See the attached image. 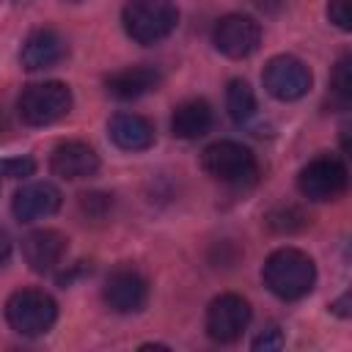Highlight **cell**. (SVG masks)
I'll return each mask as SVG.
<instances>
[{
  "label": "cell",
  "mask_w": 352,
  "mask_h": 352,
  "mask_svg": "<svg viewBox=\"0 0 352 352\" xmlns=\"http://www.w3.org/2000/svg\"><path fill=\"white\" fill-rule=\"evenodd\" d=\"M261 278H264V286L278 300L292 302L311 294L316 283V264L300 248H278L267 256L261 267Z\"/></svg>",
  "instance_id": "cell-1"
},
{
  "label": "cell",
  "mask_w": 352,
  "mask_h": 352,
  "mask_svg": "<svg viewBox=\"0 0 352 352\" xmlns=\"http://www.w3.org/2000/svg\"><path fill=\"white\" fill-rule=\"evenodd\" d=\"M124 33L135 44H160L179 25V8L173 0H126L121 8Z\"/></svg>",
  "instance_id": "cell-2"
},
{
  "label": "cell",
  "mask_w": 352,
  "mask_h": 352,
  "mask_svg": "<svg viewBox=\"0 0 352 352\" xmlns=\"http://www.w3.org/2000/svg\"><path fill=\"white\" fill-rule=\"evenodd\" d=\"M3 314L14 333L25 338H38L47 336L58 322V302L44 289H16L6 300Z\"/></svg>",
  "instance_id": "cell-3"
},
{
  "label": "cell",
  "mask_w": 352,
  "mask_h": 352,
  "mask_svg": "<svg viewBox=\"0 0 352 352\" xmlns=\"http://www.w3.org/2000/svg\"><path fill=\"white\" fill-rule=\"evenodd\" d=\"M72 104H74V96L66 82L44 80L22 88L16 99V113L28 126H50L63 116H69Z\"/></svg>",
  "instance_id": "cell-4"
},
{
  "label": "cell",
  "mask_w": 352,
  "mask_h": 352,
  "mask_svg": "<svg viewBox=\"0 0 352 352\" xmlns=\"http://www.w3.org/2000/svg\"><path fill=\"white\" fill-rule=\"evenodd\" d=\"M201 165L212 179L228 187H250L258 179L256 154L245 143H236V140H217L206 146L201 154Z\"/></svg>",
  "instance_id": "cell-5"
},
{
  "label": "cell",
  "mask_w": 352,
  "mask_h": 352,
  "mask_svg": "<svg viewBox=\"0 0 352 352\" xmlns=\"http://www.w3.org/2000/svg\"><path fill=\"white\" fill-rule=\"evenodd\" d=\"M349 170L338 157L319 154L308 160L297 173V190L308 201H336L346 192Z\"/></svg>",
  "instance_id": "cell-6"
},
{
  "label": "cell",
  "mask_w": 352,
  "mask_h": 352,
  "mask_svg": "<svg viewBox=\"0 0 352 352\" xmlns=\"http://www.w3.org/2000/svg\"><path fill=\"white\" fill-rule=\"evenodd\" d=\"M206 336L217 344H234L250 324V302L242 294L226 292L206 305Z\"/></svg>",
  "instance_id": "cell-7"
},
{
  "label": "cell",
  "mask_w": 352,
  "mask_h": 352,
  "mask_svg": "<svg viewBox=\"0 0 352 352\" xmlns=\"http://www.w3.org/2000/svg\"><path fill=\"white\" fill-rule=\"evenodd\" d=\"M261 82L267 88V94L278 102H297L311 91V69L294 58V55H275L267 60L264 72H261Z\"/></svg>",
  "instance_id": "cell-8"
},
{
  "label": "cell",
  "mask_w": 352,
  "mask_h": 352,
  "mask_svg": "<svg viewBox=\"0 0 352 352\" xmlns=\"http://www.w3.org/2000/svg\"><path fill=\"white\" fill-rule=\"evenodd\" d=\"M212 44L231 60L250 58L261 44V25L248 14H226L214 22Z\"/></svg>",
  "instance_id": "cell-9"
},
{
  "label": "cell",
  "mask_w": 352,
  "mask_h": 352,
  "mask_svg": "<svg viewBox=\"0 0 352 352\" xmlns=\"http://www.w3.org/2000/svg\"><path fill=\"white\" fill-rule=\"evenodd\" d=\"M102 297L116 314H138L148 302V280L135 267H116L102 286Z\"/></svg>",
  "instance_id": "cell-10"
},
{
  "label": "cell",
  "mask_w": 352,
  "mask_h": 352,
  "mask_svg": "<svg viewBox=\"0 0 352 352\" xmlns=\"http://www.w3.org/2000/svg\"><path fill=\"white\" fill-rule=\"evenodd\" d=\"M63 195L52 182H28L11 198V212L19 223H36L60 209Z\"/></svg>",
  "instance_id": "cell-11"
},
{
  "label": "cell",
  "mask_w": 352,
  "mask_h": 352,
  "mask_svg": "<svg viewBox=\"0 0 352 352\" xmlns=\"http://www.w3.org/2000/svg\"><path fill=\"white\" fill-rule=\"evenodd\" d=\"M50 170L58 179L80 182L99 170V154L94 146H88L82 140H63L50 154Z\"/></svg>",
  "instance_id": "cell-12"
},
{
  "label": "cell",
  "mask_w": 352,
  "mask_h": 352,
  "mask_svg": "<svg viewBox=\"0 0 352 352\" xmlns=\"http://www.w3.org/2000/svg\"><path fill=\"white\" fill-rule=\"evenodd\" d=\"M69 250V239L55 228H36L22 239V256L33 272H55Z\"/></svg>",
  "instance_id": "cell-13"
},
{
  "label": "cell",
  "mask_w": 352,
  "mask_h": 352,
  "mask_svg": "<svg viewBox=\"0 0 352 352\" xmlns=\"http://www.w3.org/2000/svg\"><path fill=\"white\" fill-rule=\"evenodd\" d=\"M66 58V41L52 28H36L28 33L19 50V63L28 72H44L58 66Z\"/></svg>",
  "instance_id": "cell-14"
},
{
  "label": "cell",
  "mask_w": 352,
  "mask_h": 352,
  "mask_svg": "<svg viewBox=\"0 0 352 352\" xmlns=\"http://www.w3.org/2000/svg\"><path fill=\"white\" fill-rule=\"evenodd\" d=\"M160 82H162L160 69L157 66H148V63H140V66H126V69L113 72L104 80V88H107V94L113 99L129 102V99H140V96L157 91Z\"/></svg>",
  "instance_id": "cell-15"
},
{
  "label": "cell",
  "mask_w": 352,
  "mask_h": 352,
  "mask_svg": "<svg viewBox=\"0 0 352 352\" xmlns=\"http://www.w3.org/2000/svg\"><path fill=\"white\" fill-rule=\"evenodd\" d=\"M110 140L124 151H146L157 140V129L146 116L138 113H116L107 121Z\"/></svg>",
  "instance_id": "cell-16"
},
{
  "label": "cell",
  "mask_w": 352,
  "mask_h": 352,
  "mask_svg": "<svg viewBox=\"0 0 352 352\" xmlns=\"http://www.w3.org/2000/svg\"><path fill=\"white\" fill-rule=\"evenodd\" d=\"M214 124V110L206 99H184L173 107L170 116V132L179 140H198L204 138Z\"/></svg>",
  "instance_id": "cell-17"
},
{
  "label": "cell",
  "mask_w": 352,
  "mask_h": 352,
  "mask_svg": "<svg viewBox=\"0 0 352 352\" xmlns=\"http://www.w3.org/2000/svg\"><path fill=\"white\" fill-rule=\"evenodd\" d=\"M226 110L234 124H248L256 116V94L245 80H231L226 85Z\"/></svg>",
  "instance_id": "cell-18"
},
{
  "label": "cell",
  "mask_w": 352,
  "mask_h": 352,
  "mask_svg": "<svg viewBox=\"0 0 352 352\" xmlns=\"http://www.w3.org/2000/svg\"><path fill=\"white\" fill-rule=\"evenodd\" d=\"M264 223H267V228L272 234H286L289 236V234H300L302 228H308L311 217L297 204H278V206H272L267 212Z\"/></svg>",
  "instance_id": "cell-19"
},
{
  "label": "cell",
  "mask_w": 352,
  "mask_h": 352,
  "mask_svg": "<svg viewBox=\"0 0 352 352\" xmlns=\"http://www.w3.org/2000/svg\"><path fill=\"white\" fill-rule=\"evenodd\" d=\"M80 214L91 223H99V220H107L110 212H113V195L110 192H102V190H94V192H82L80 201Z\"/></svg>",
  "instance_id": "cell-20"
},
{
  "label": "cell",
  "mask_w": 352,
  "mask_h": 352,
  "mask_svg": "<svg viewBox=\"0 0 352 352\" xmlns=\"http://www.w3.org/2000/svg\"><path fill=\"white\" fill-rule=\"evenodd\" d=\"M330 88H333V96L338 99V104L346 107L352 102V55L338 58L333 77H330Z\"/></svg>",
  "instance_id": "cell-21"
},
{
  "label": "cell",
  "mask_w": 352,
  "mask_h": 352,
  "mask_svg": "<svg viewBox=\"0 0 352 352\" xmlns=\"http://www.w3.org/2000/svg\"><path fill=\"white\" fill-rule=\"evenodd\" d=\"M36 162L30 157H6L0 160V179H28L33 176Z\"/></svg>",
  "instance_id": "cell-22"
},
{
  "label": "cell",
  "mask_w": 352,
  "mask_h": 352,
  "mask_svg": "<svg viewBox=\"0 0 352 352\" xmlns=\"http://www.w3.org/2000/svg\"><path fill=\"white\" fill-rule=\"evenodd\" d=\"M327 19L338 30L349 33L352 30V0H330L327 3Z\"/></svg>",
  "instance_id": "cell-23"
},
{
  "label": "cell",
  "mask_w": 352,
  "mask_h": 352,
  "mask_svg": "<svg viewBox=\"0 0 352 352\" xmlns=\"http://www.w3.org/2000/svg\"><path fill=\"white\" fill-rule=\"evenodd\" d=\"M286 344V338H283V330L278 327V324H270V327H264L256 338H253V349H264V352H270V349H280Z\"/></svg>",
  "instance_id": "cell-24"
},
{
  "label": "cell",
  "mask_w": 352,
  "mask_h": 352,
  "mask_svg": "<svg viewBox=\"0 0 352 352\" xmlns=\"http://www.w3.org/2000/svg\"><path fill=\"white\" fill-rule=\"evenodd\" d=\"M330 311H333L336 316H341V319H349V316H352V294L344 292L336 302H330Z\"/></svg>",
  "instance_id": "cell-25"
},
{
  "label": "cell",
  "mask_w": 352,
  "mask_h": 352,
  "mask_svg": "<svg viewBox=\"0 0 352 352\" xmlns=\"http://www.w3.org/2000/svg\"><path fill=\"white\" fill-rule=\"evenodd\" d=\"M8 258H11V242H8V236L0 231V267H6Z\"/></svg>",
  "instance_id": "cell-26"
},
{
  "label": "cell",
  "mask_w": 352,
  "mask_h": 352,
  "mask_svg": "<svg viewBox=\"0 0 352 352\" xmlns=\"http://www.w3.org/2000/svg\"><path fill=\"white\" fill-rule=\"evenodd\" d=\"M283 3H286V0H256V6L264 8V11H278Z\"/></svg>",
  "instance_id": "cell-27"
}]
</instances>
